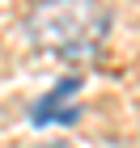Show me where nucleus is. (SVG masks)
Returning <instances> with one entry per match:
<instances>
[{"mask_svg": "<svg viewBox=\"0 0 140 148\" xmlns=\"http://www.w3.org/2000/svg\"><path fill=\"white\" fill-rule=\"evenodd\" d=\"M81 119V110L77 106H34V123L43 127V123H59V127H72Z\"/></svg>", "mask_w": 140, "mask_h": 148, "instance_id": "f03ea898", "label": "nucleus"}, {"mask_svg": "<svg viewBox=\"0 0 140 148\" xmlns=\"http://www.w3.org/2000/svg\"><path fill=\"white\" fill-rule=\"evenodd\" d=\"M106 30H110V13L102 0H43L26 17L30 42L64 59H89Z\"/></svg>", "mask_w": 140, "mask_h": 148, "instance_id": "f257e3e1", "label": "nucleus"}, {"mask_svg": "<svg viewBox=\"0 0 140 148\" xmlns=\"http://www.w3.org/2000/svg\"><path fill=\"white\" fill-rule=\"evenodd\" d=\"M43 148H72V144H43Z\"/></svg>", "mask_w": 140, "mask_h": 148, "instance_id": "20e7f679", "label": "nucleus"}, {"mask_svg": "<svg viewBox=\"0 0 140 148\" xmlns=\"http://www.w3.org/2000/svg\"><path fill=\"white\" fill-rule=\"evenodd\" d=\"M77 89H81V80H77V76H68V80H59V85H55L51 93H47V97H43L38 106H68L72 97H77Z\"/></svg>", "mask_w": 140, "mask_h": 148, "instance_id": "7ed1b4c3", "label": "nucleus"}]
</instances>
